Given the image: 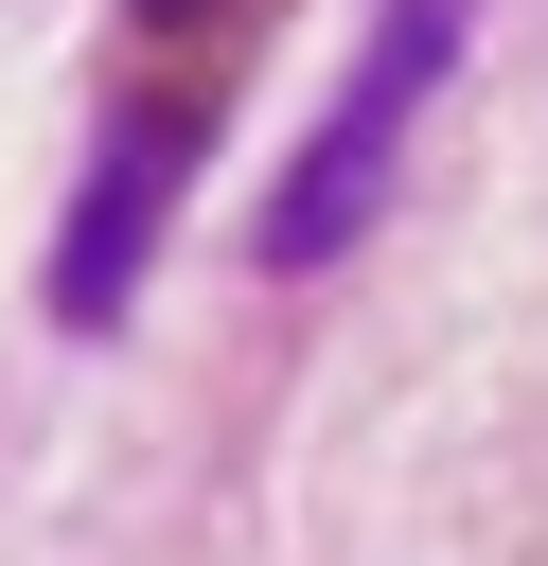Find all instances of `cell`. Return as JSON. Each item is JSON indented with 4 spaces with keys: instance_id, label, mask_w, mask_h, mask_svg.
I'll return each instance as SVG.
<instances>
[{
    "instance_id": "2",
    "label": "cell",
    "mask_w": 548,
    "mask_h": 566,
    "mask_svg": "<svg viewBox=\"0 0 548 566\" xmlns=\"http://www.w3.org/2000/svg\"><path fill=\"white\" fill-rule=\"evenodd\" d=\"M177 159H194V124H177V106H124V124H106V159H88L71 230H53V318H71V336H106V318H124V283H141V248H159Z\"/></svg>"
},
{
    "instance_id": "1",
    "label": "cell",
    "mask_w": 548,
    "mask_h": 566,
    "mask_svg": "<svg viewBox=\"0 0 548 566\" xmlns=\"http://www.w3.org/2000/svg\"><path fill=\"white\" fill-rule=\"evenodd\" d=\"M460 18L477 0H371V35H354V71H336V106H318V142L283 159V195H265V265H336L354 230H371V195H389V159H407V106L460 71Z\"/></svg>"
},
{
    "instance_id": "3",
    "label": "cell",
    "mask_w": 548,
    "mask_h": 566,
    "mask_svg": "<svg viewBox=\"0 0 548 566\" xmlns=\"http://www.w3.org/2000/svg\"><path fill=\"white\" fill-rule=\"evenodd\" d=\"M141 18H194V0H141Z\"/></svg>"
}]
</instances>
